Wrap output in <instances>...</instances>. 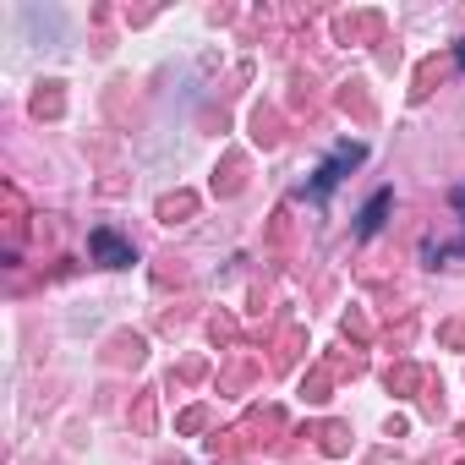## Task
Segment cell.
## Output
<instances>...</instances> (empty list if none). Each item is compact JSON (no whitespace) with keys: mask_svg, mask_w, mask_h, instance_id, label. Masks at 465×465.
Segmentation results:
<instances>
[{"mask_svg":"<svg viewBox=\"0 0 465 465\" xmlns=\"http://www.w3.org/2000/svg\"><path fill=\"white\" fill-rule=\"evenodd\" d=\"M389 203H394V192L383 186V192H378V197H372V203L361 208V224H356V230H361V236H372V230L383 224V213H389Z\"/></svg>","mask_w":465,"mask_h":465,"instance_id":"obj_3","label":"cell"},{"mask_svg":"<svg viewBox=\"0 0 465 465\" xmlns=\"http://www.w3.org/2000/svg\"><path fill=\"white\" fill-rule=\"evenodd\" d=\"M88 252H94L104 269H126V263H132V247L115 236V230H94V236H88Z\"/></svg>","mask_w":465,"mask_h":465,"instance_id":"obj_2","label":"cell"},{"mask_svg":"<svg viewBox=\"0 0 465 465\" xmlns=\"http://www.w3.org/2000/svg\"><path fill=\"white\" fill-rule=\"evenodd\" d=\"M454 208H460V213H465V186H454Z\"/></svg>","mask_w":465,"mask_h":465,"instance_id":"obj_4","label":"cell"},{"mask_svg":"<svg viewBox=\"0 0 465 465\" xmlns=\"http://www.w3.org/2000/svg\"><path fill=\"white\" fill-rule=\"evenodd\" d=\"M361 159H367V148H361V143H340V148H334V153H329V159L312 170V181L302 186V197H318V203H323V197H329V192L345 181V170H356Z\"/></svg>","mask_w":465,"mask_h":465,"instance_id":"obj_1","label":"cell"}]
</instances>
